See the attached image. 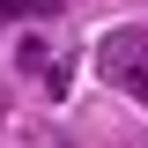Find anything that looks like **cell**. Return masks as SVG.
I'll return each instance as SVG.
<instances>
[{"instance_id": "obj_1", "label": "cell", "mask_w": 148, "mask_h": 148, "mask_svg": "<svg viewBox=\"0 0 148 148\" xmlns=\"http://www.w3.org/2000/svg\"><path fill=\"white\" fill-rule=\"evenodd\" d=\"M104 74H111L126 96L148 104V30H111V37H104Z\"/></svg>"}, {"instance_id": "obj_2", "label": "cell", "mask_w": 148, "mask_h": 148, "mask_svg": "<svg viewBox=\"0 0 148 148\" xmlns=\"http://www.w3.org/2000/svg\"><path fill=\"white\" fill-rule=\"evenodd\" d=\"M52 0H0V22H45Z\"/></svg>"}]
</instances>
